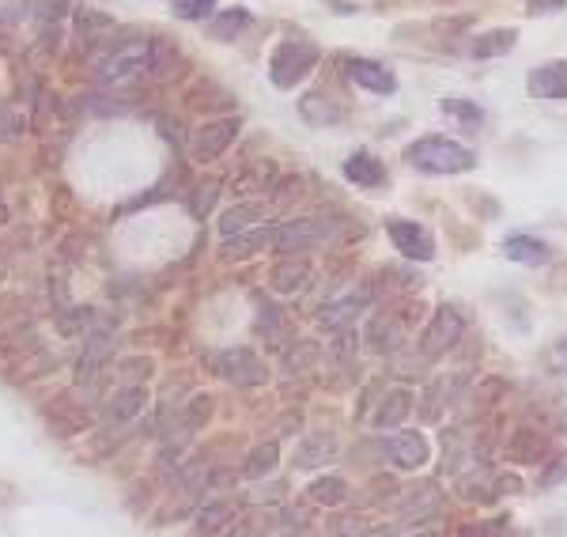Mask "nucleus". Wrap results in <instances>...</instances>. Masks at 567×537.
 Instances as JSON below:
<instances>
[{
  "label": "nucleus",
  "instance_id": "nucleus-30",
  "mask_svg": "<svg viewBox=\"0 0 567 537\" xmlns=\"http://www.w3.org/2000/svg\"><path fill=\"white\" fill-rule=\"evenodd\" d=\"M299 114L307 118V125L314 129H329V125H341L344 122V106H337L326 95H303L299 99Z\"/></svg>",
  "mask_w": 567,
  "mask_h": 537
},
{
  "label": "nucleus",
  "instance_id": "nucleus-38",
  "mask_svg": "<svg viewBox=\"0 0 567 537\" xmlns=\"http://www.w3.org/2000/svg\"><path fill=\"white\" fill-rule=\"evenodd\" d=\"M439 110H443L447 118H454V122H462L465 129H481L484 125V110L477 103H469V99H443Z\"/></svg>",
  "mask_w": 567,
  "mask_h": 537
},
{
  "label": "nucleus",
  "instance_id": "nucleus-34",
  "mask_svg": "<svg viewBox=\"0 0 567 537\" xmlns=\"http://www.w3.org/2000/svg\"><path fill=\"white\" fill-rule=\"evenodd\" d=\"M465 398H469V401H465V409L481 416L484 409H492L499 398H507V382H503V379H481L473 390H469V394H465Z\"/></svg>",
  "mask_w": 567,
  "mask_h": 537
},
{
  "label": "nucleus",
  "instance_id": "nucleus-17",
  "mask_svg": "<svg viewBox=\"0 0 567 537\" xmlns=\"http://www.w3.org/2000/svg\"><path fill=\"white\" fill-rule=\"evenodd\" d=\"M276 243V224H258L250 227V231H239V235H227L224 246H220V258L224 261H246L261 254V250H273Z\"/></svg>",
  "mask_w": 567,
  "mask_h": 537
},
{
  "label": "nucleus",
  "instance_id": "nucleus-37",
  "mask_svg": "<svg viewBox=\"0 0 567 537\" xmlns=\"http://www.w3.org/2000/svg\"><path fill=\"white\" fill-rule=\"evenodd\" d=\"M250 27V12H242V8H231V12H220V16L212 19V38H220V42H231V38H239L242 31Z\"/></svg>",
  "mask_w": 567,
  "mask_h": 537
},
{
  "label": "nucleus",
  "instance_id": "nucleus-23",
  "mask_svg": "<svg viewBox=\"0 0 567 537\" xmlns=\"http://www.w3.org/2000/svg\"><path fill=\"white\" fill-rule=\"evenodd\" d=\"M413 394L409 390H390L386 398L378 401L375 416H371V428L375 432H397L405 420H409V413H413Z\"/></svg>",
  "mask_w": 567,
  "mask_h": 537
},
{
  "label": "nucleus",
  "instance_id": "nucleus-3",
  "mask_svg": "<svg viewBox=\"0 0 567 537\" xmlns=\"http://www.w3.org/2000/svg\"><path fill=\"white\" fill-rule=\"evenodd\" d=\"M360 462L367 454H375L378 462H390L397 469H424L431 462V443L424 432H382L378 439H367L356 447Z\"/></svg>",
  "mask_w": 567,
  "mask_h": 537
},
{
  "label": "nucleus",
  "instance_id": "nucleus-14",
  "mask_svg": "<svg viewBox=\"0 0 567 537\" xmlns=\"http://www.w3.org/2000/svg\"><path fill=\"white\" fill-rule=\"evenodd\" d=\"M344 76L356 87L371 91V95H394L397 76L386 65H378L371 57H344Z\"/></svg>",
  "mask_w": 567,
  "mask_h": 537
},
{
  "label": "nucleus",
  "instance_id": "nucleus-27",
  "mask_svg": "<svg viewBox=\"0 0 567 537\" xmlns=\"http://www.w3.org/2000/svg\"><path fill=\"white\" fill-rule=\"evenodd\" d=\"M307 500L314 503V507L333 511V507H344V503L352 500V485L344 481L341 473H326V477H314L307 485Z\"/></svg>",
  "mask_w": 567,
  "mask_h": 537
},
{
  "label": "nucleus",
  "instance_id": "nucleus-8",
  "mask_svg": "<svg viewBox=\"0 0 567 537\" xmlns=\"http://www.w3.org/2000/svg\"><path fill=\"white\" fill-rule=\"evenodd\" d=\"M239 137V118H208L205 125H197V133L189 140V156L197 159V163H212V159H220L235 144Z\"/></svg>",
  "mask_w": 567,
  "mask_h": 537
},
{
  "label": "nucleus",
  "instance_id": "nucleus-46",
  "mask_svg": "<svg viewBox=\"0 0 567 537\" xmlns=\"http://www.w3.org/2000/svg\"><path fill=\"white\" fill-rule=\"evenodd\" d=\"M299 186H303V182H299V178H284V182H276L273 186V205H292V201H299Z\"/></svg>",
  "mask_w": 567,
  "mask_h": 537
},
{
  "label": "nucleus",
  "instance_id": "nucleus-1",
  "mask_svg": "<svg viewBox=\"0 0 567 537\" xmlns=\"http://www.w3.org/2000/svg\"><path fill=\"white\" fill-rule=\"evenodd\" d=\"M152 53H155L152 35H121L106 50L95 53L87 76H91V84L106 87V91L137 84L144 76L152 80Z\"/></svg>",
  "mask_w": 567,
  "mask_h": 537
},
{
  "label": "nucleus",
  "instance_id": "nucleus-11",
  "mask_svg": "<svg viewBox=\"0 0 567 537\" xmlns=\"http://www.w3.org/2000/svg\"><path fill=\"white\" fill-rule=\"evenodd\" d=\"M549 454H552L549 435L541 432V428H533V424H518L503 439V458L515 462V466H541Z\"/></svg>",
  "mask_w": 567,
  "mask_h": 537
},
{
  "label": "nucleus",
  "instance_id": "nucleus-6",
  "mask_svg": "<svg viewBox=\"0 0 567 537\" xmlns=\"http://www.w3.org/2000/svg\"><path fill=\"white\" fill-rule=\"evenodd\" d=\"M462 333H465V318L458 314V307H450V303L435 307L424 333H420V356H424V360L447 356L450 348L462 341Z\"/></svg>",
  "mask_w": 567,
  "mask_h": 537
},
{
  "label": "nucleus",
  "instance_id": "nucleus-19",
  "mask_svg": "<svg viewBox=\"0 0 567 537\" xmlns=\"http://www.w3.org/2000/svg\"><path fill=\"white\" fill-rule=\"evenodd\" d=\"M273 530H280L273 507H246L216 537H269Z\"/></svg>",
  "mask_w": 567,
  "mask_h": 537
},
{
  "label": "nucleus",
  "instance_id": "nucleus-42",
  "mask_svg": "<svg viewBox=\"0 0 567 537\" xmlns=\"http://www.w3.org/2000/svg\"><path fill=\"white\" fill-rule=\"evenodd\" d=\"M152 360L148 356H129V360H121L118 367V375L121 379H129V382H148L152 379Z\"/></svg>",
  "mask_w": 567,
  "mask_h": 537
},
{
  "label": "nucleus",
  "instance_id": "nucleus-18",
  "mask_svg": "<svg viewBox=\"0 0 567 537\" xmlns=\"http://www.w3.org/2000/svg\"><path fill=\"white\" fill-rule=\"evenodd\" d=\"M276 182H280V167H276L273 159H250L242 171L231 174V190H235V197L273 193Z\"/></svg>",
  "mask_w": 567,
  "mask_h": 537
},
{
  "label": "nucleus",
  "instance_id": "nucleus-32",
  "mask_svg": "<svg viewBox=\"0 0 567 537\" xmlns=\"http://www.w3.org/2000/svg\"><path fill=\"white\" fill-rule=\"evenodd\" d=\"M110 31H114V16H106V12L91 8V4L76 8V38H80L84 46H95V42L106 38Z\"/></svg>",
  "mask_w": 567,
  "mask_h": 537
},
{
  "label": "nucleus",
  "instance_id": "nucleus-4",
  "mask_svg": "<svg viewBox=\"0 0 567 537\" xmlns=\"http://www.w3.org/2000/svg\"><path fill=\"white\" fill-rule=\"evenodd\" d=\"M318 65V46L307 42V38H284L280 46L269 57V80H273L280 91H292L307 80Z\"/></svg>",
  "mask_w": 567,
  "mask_h": 537
},
{
  "label": "nucleus",
  "instance_id": "nucleus-22",
  "mask_svg": "<svg viewBox=\"0 0 567 537\" xmlns=\"http://www.w3.org/2000/svg\"><path fill=\"white\" fill-rule=\"evenodd\" d=\"M533 99H567V61H545L526 80Z\"/></svg>",
  "mask_w": 567,
  "mask_h": 537
},
{
  "label": "nucleus",
  "instance_id": "nucleus-41",
  "mask_svg": "<svg viewBox=\"0 0 567 537\" xmlns=\"http://www.w3.org/2000/svg\"><path fill=\"white\" fill-rule=\"evenodd\" d=\"M511 526V515H496V519H481V522H469L462 526L454 537H503V530Z\"/></svg>",
  "mask_w": 567,
  "mask_h": 537
},
{
  "label": "nucleus",
  "instance_id": "nucleus-15",
  "mask_svg": "<svg viewBox=\"0 0 567 537\" xmlns=\"http://www.w3.org/2000/svg\"><path fill=\"white\" fill-rule=\"evenodd\" d=\"M144 405H148L144 382H125L118 394H110V401H106V409H103L106 428H125V424H133V420L144 413Z\"/></svg>",
  "mask_w": 567,
  "mask_h": 537
},
{
  "label": "nucleus",
  "instance_id": "nucleus-21",
  "mask_svg": "<svg viewBox=\"0 0 567 537\" xmlns=\"http://www.w3.org/2000/svg\"><path fill=\"white\" fill-rule=\"evenodd\" d=\"M503 258L507 261H518V265H530V269H537V265H549L552 261V246L545 243V239H537V235H507L503 239Z\"/></svg>",
  "mask_w": 567,
  "mask_h": 537
},
{
  "label": "nucleus",
  "instance_id": "nucleus-47",
  "mask_svg": "<svg viewBox=\"0 0 567 537\" xmlns=\"http://www.w3.org/2000/svg\"><path fill=\"white\" fill-rule=\"evenodd\" d=\"M526 8H530V16H560L567 8V0H530Z\"/></svg>",
  "mask_w": 567,
  "mask_h": 537
},
{
  "label": "nucleus",
  "instance_id": "nucleus-25",
  "mask_svg": "<svg viewBox=\"0 0 567 537\" xmlns=\"http://www.w3.org/2000/svg\"><path fill=\"white\" fill-rule=\"evenodd\" d=\"M337 454H341L337 439H333V435H326V432H318V435H307V439L295 447L292 466L295 469H322V466H329Z\"/></svg>",
  "mask_w": 567,
  "mask_h": 537
},
{
  "label": "nucleus",
  "instance_id": "nucleus-50",
  "mask_svg": "<svg viewBox=\"0 0 567 537\" xmlns=\"http://www.w3.org/2000/svg\"><path fill=\"white\" fill-rule=\"evenodd\" d=\"M420 537H435V534H420Z\"/></svg>",
  "mask_w": 567,
  "mask_h": 537
},
{
  "label": "nucleus",
  "instance_id": "nucleus-13",
  "mask_svg": "<svg viewBox=\"0 0 567 537\" xmlns=\"http://www.w3.org/2000/svg\"><path fill=\"white\" fill-rule=\"evenodd\" d=\"M397 511H401V519H413V522L435 519L443 511V488L435 485V481H420V485L405 488L397 496Z\"/></svg>",
  "mask_w": 567,
  "mask_h": 537
},
{
  "label": "nucleus",
  "instance_id": "nucleus-10",
  "mask_svg": "<svg viewBox=\"0 0 567 537\" xmlns=\"http://www.w3.org/2000/svg\"><path fill=\"white\" fill-rule=\"evenodd\" d=\"M386 235H390V243L397 246V254L405 261H416V265H424L439 254V246H435V235H431L424 224H416V220H390L386 224Z\"/></svg>",
  "mask_w": 567,
  "mask_h": 537
},
{
  "label": "nucleus",
  "instance_id": "nucleus-24",
  "mask_svg": "<svg viewBox=\"0 0 567 537\" xmlns=\"http://www.w3.org/2000/svg\"><path fill=\"white\" fill-rule=\"evenodd\" d=\"M110 352H114V337L103 330H95L91 337H87L84 345V356L76 360V379L80 382H95L99 375H103L106 360H110Z\"/></svg>",
  "mask_w": 567,
  "mask_h": 537
},
{
  "label": "nucleus",
  "instance_id": "nucleus-49",
  "mask_svg": "<svg viewBox=\"0 0 567 537\" xmlns=\"http://www.w3.org/2000/svg\"><path fill=\"white\" fill-rule=\"evenodd\" d=\"M503 537H530V534H526V530H518L515 522H511V526H507V530H503Z\"/></svg>",
  "mask_w": 567,
  "mask_h": 537
},
{
  "label": "nucleus",
  "instance_id": "nucleus-44",
  "mask_svg": "<svg viewBox=\"0 0 567 537\" xmlns=\"http://www.w3.org/2000/svg\"><path fill=\"white\" fill-rule=\"evenodd\" d=\"M65 4L69 0H38V23H42V31H57V19L65 16Z\"/></svg>",
  "mask_w": 567,
  "mask_h": 537
},
{
  "label": "nucleus",
  "instance_id": "nucleus-20",
  "mask_svg": "<svg viewBox=\"0 0 567 537\" xmlns=\"http://www.w3.org/2000/svg\"><path fill=\"white\" fill-rule=\"evenodd\" d=\"M46 420H50V432L76 435V432H84L87 424H91V413H87L84 405L76 401V394H61L53 405H46Z\"/></svg>",
  "mask_w": 567,
  "mask_h": 537
},
{
  "label": "nucleus",
  "instance_id": "nucleus-29",
  "mask_svg": "<svg viewBox=\"0 0 567 537\" xmlns=\"http://www.w3.org/2000/svg\"><path fill=\"white\" fill-rule=\"evenodd\" d=\"M242 507L235 500H212V503H205V507H197V534L201 537H216L220 530H224L227 522L235 519L239 515Z\"/></svg>",
  "mask_w": 567,
  "mask_h": 537
},
{
  "label": "nucleus",
  "instance_id": "nucleus-36",
  "mask_svg": "<svg viewBox=\"0 0 567 537\" xmlns=\"http://www.w3.org/2000/svg\"><path fill=\"white\" fill-rule=\"evenodd\" d=\"M208 420H212V398L208 394H193L186 401V409L178 413V428L182 432H201Z\"/></svg>",
  "mask_w": 567,
  "mask_h": 537
},
{
  "label": "nucleus",
  "instance_id": "nucleus-2",
  "mask_svg": "<svg viewBox=\"0 0 567 537\" xmlns=\"http://www.w3.org/2000/svg\"><path fill=\"white\" fill-rule=\"evenodd\" d=\"M405 159L420 174H465L477 167V156L450 137H420L416 144H409Z\"/></svg>",
  "mask_w": 567,
  "mask_h": 537
},
{
  "label": "nucleus",
  "instance_id": "nucleus-12",
  "mask_svg": "<svg viewBox=\"0 0 567 537\" xmlns=\"http://www.w3.org/2000/svg\"><path fill=\"white\" fill-rule=\"evenodd\" d=\"M367 307H371V292H367V288H360V292H348V295H341V299H333L326 311L318 314V326H322V330H329V333L352 330L363 314H367Z\"/></svg>",
  "mask_w": 567,
  "mask_h": 537
},
{
  "label": "nucleus",
  "instance_id": "nucleus-5",
  "mask_svg": "<svg viewBox=\"0 0 567 537\" xmlns=\"http://www.w3.org/2000/svg\"><path fill=\"white\" fill-rule=\"evenodd\" d=\"M518 492H522L518 473H503V469L473 466L458 477V500L465 503H499L503 496H518Z\"/></svg>",
  "mask_w": 567,
  "mask_h": 537
},
{
  "label": "nucleus",
  "instance_id": "nucleus-35",
  "mask_svg": "<svg viewBox=\"0 0 567 537\" xmlns=\"http://www.w3.org/2000/svg\"><path fill=\"white\" fill-rule=\"evenodd\" d=\"M567 485V451H552L541 466H537V481L533 488L537 492H552V488Z\"/></svg>",
  "mask_w": 567,
  "mask_h": 537
},
{
  "label": "nucleus",
  "instance_id": "nucleus-28",
  "mask_svg": "<svg viewBox=\"0 0 567 537\" xmlns=\"http://www.w3.org/2000/svg\"><path fill=\"white\" fill-rule=\"evenodd\" d=\"M265 224V205L258 201H239V205L224 208V216H220V235H239V231H250V227Z\"/></svg>",
  "mask_w": 567,
  "mask_h": 537
},
{
  "label": "nucleus",
  "instance_id": "nucleus-39",
  "mask_svg": "<svg viewBox=\"0 0 567 537\" xmlns=\"http://www.w3.org/2000/svg\"><path fill=\"white\" fill-rule=\"evenodd\" d=\"M174 61H178V46L167 42V38H155V53H152V80H163L171 76Z\"/></svg>",
  "mask_w": 567,
  "mask_h": 537
},
{
  "label": "nucleus",
  "instance_id": "nucleus-40",
  "mask_svg": "<svg viewBox=\"0 0 567 537\" xmlns=\"http://www.w3.org/2000/svg\"><path fill=\"white\" fill-rule=\"evenodd\" d=\"M171 12L178 19H189V23H201L216 12V0H171Z\"/></svg>",
  "mask_w": 567,
  "mask_h": 537
},
{
  "label": "nucleus",
  "instance_id": "nucleus-26",
  "mask_svg": "<svg viewBox=\"0 0 567 537\" xmlns=\"http://www.w3.org/2000/svg\"><path fill=\"white\" fill-rule=\"evenodd\" d=\"M344 178L352 186H360V190H378L386 182V167L371 152H352V156L344 159Z\"/></svg>",
  "mask_w": 567,
  "mask_h": 537
},
{
  "label": "nucleus",
  "instance_id": "nucleus-43",
  "mask_svg": "<svg viewBox=\"0 0 567 537\" xmlns=\"http://www.w3.org/2000/svg\"><path fill=\"white\" fill-rule=\"evenodd\" d=\"M216 193H220L216 182H201V186L193 190V197H189V212H193V216H205L208 208L216 205Z\"/></svg>",
  "mask_w": 567,
  "mask_h": 537
},
{
  "label": "nucleus",
  "instance_id": "nucleus-7",
  "mask_svg": "<svg viewBox=\"0 0 567 537\" xmlns=\"http://www.w3.org/2000/svg\"><path fill=\"white\" fill-rule=\"evenodd\" d=\"M329 239H333V224L299 216V220H284V224H276L273 250H276V254H307V250L326 246Z\"/></svg>",
  "mask_w": 567,
  "mask_h": 537
},
{
  "label": "nucleus",
  "instance_id": "nucleus-33",
  "mask_svg": "<svg viewBox=\"0 0 567 537\" xmlns=\"http://www.w3.org/2000/svg\"><path fill=\"white\" fill-rule=\"evenodd\" d=\"M276 466H280V447H276V443H258L254 451L246 454L239 477H246V481H265L269 473H276Z\"/></svg>",
  "mask_w": 567,
  "mask_h": 537
},
{
  "label": "nucleus",
  "instance_id": "nucleus-9",
  "mask_svg": "<svg viewBox=\"0 0 567 537\" xmlns=\"http://www.w3.org/2000/svg\"><path fill=\"white\" fill-rule=\"evenodd\" d=\"M216 371H220L227 382H235V386H261V382L269 379L265 360L246 345L224 348V352L216 356Z\"/></svg>",
  "mask_w": 567,
  "mask_h": 537
},
{
  "label": "nucleus",
  "instance_id": "nucleus-48",
  "mask_svg": "<svg viewBox=\"0 0 567 537\" xmlns=\"http://www.w3.org/2000/svg\"><path fill=\"white\" fill-rule=\"evenodd\" d=\"M363 537H401V530H397L394 522H390V526L382 522V526H367V530H363Z\"/></svg>",
  "mask_w": 567,
  "mask_h": 537
},
{
  "label": "nucleus",
  "instance_id": "nucleus-45",
  "mask_svg": "<svg viewBox=\"0 0 567 537\" xmlns=\"http://www.w3.org/2000/svg\"><path fill=\"white\" fill-rule=\"evenodd\" d=\"M545 367L552 375H567V337H560V341H552L545 348Z\"/></svg>",
  "mask_w": 567,
  "mask_h": 537
},
{
  "label": "nucleus",
  "instance_id": "nucleus-51",
  "mask_svg": "<svg viewBox=\"0 0 567 537\" xmlns=\"http://www.w3.org/2000/svg\"><path fill=\"white\" fill-rule=\"evenodd\" d=\"M284 537H295V534H284Z\"/></svg>",
  "mask_w": 567,
  "mask_h": 537
},
{
  "label": "nucleus",
  "instance_id": "nucleus-31",
  "mask_svg": "<svg viewBox=\"0 0 567 537\" xmlns=\"http://www.w3.org/2000/svg\"><path fill=\"white\" fill-rule=\"evenodd\" d=\"M515 46H518L515 27H496V31H484V35L473 38L469 53H473L477 61H488V57H503V53H511Z\"/></svg>",
  "mask_w": 567,
  "mask_h": 537
},
{
  "label": "nucleus",
  "instance_id": "nucleus-16",
  "mask_svg": "<svg viewBox=\"0 0 567 537\" xmlns=\"http://www.w3.org/2000/svg\"><path fill=\"white\" fill-rule=\"evenodd\" d=\"M310 280H314V265L303 254H284L269 273V288L276 295H299L310 288Z\"/></svg>",
  "mask_w": 567,
  "mask_h": 537
}]
</instances>
